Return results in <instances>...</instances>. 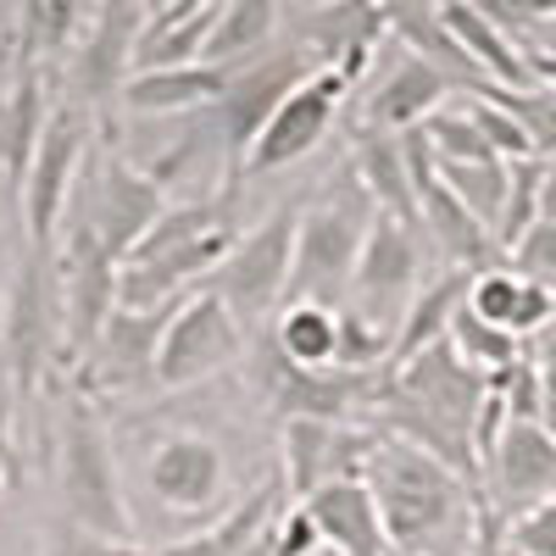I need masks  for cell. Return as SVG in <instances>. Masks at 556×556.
<instances>
[{"label":"cell","mask_w":556,"mask_h":556,"mask_svg":"<svg viewBox=\"0 0 556 556\" xmlns=\"http://www.w3.org/2000/svg\"><path fill=\"white\" fill-rule=\"evenodd\" d=\"M468 112H473L479 134L490 139V151H495L501 162H523V156H534L529 134L518 128V117H513V112H501V106H495V101H484V96H468Z\"/></svg>","instance_id":"37"},{"label":"cell","mask_w":556,"mask_h":556,"mask_svg":"<svg viewBox=\"0 0 556 556\" xmlns=\"http://www.w3.org/2000/svg\"><path fill=\"white\" fill-rule=\"evenodd\" d=\"M523 356L534 362V367H556V312L540 323V329L523 340Z\"/></svg>","instance_id":"39"},{"label":"cell","mask_w":556,"mask_h":556,"mask_svg":"<svg viewBox=\"0 0 556 556\" xmlns=\"http://www.w3.org/2000/svg\"><path fill=\"white\" fill-rule=\"evenodd\" d=\"M317 551H323V540H317L301 501L278 506V513L267 518V529L256 534V545H251V556H317Z\"/></svg>","instance_id":"35"},{"label":"cell","mask_w":556,"mask_h":556,"mask_svg":"<svg viewBox=\"0 0 556 556\" xmlns=\"http://www.w3.org/2000/svg\"><path fill=\"white\" fill-rule=\"evenodd\" d=\"M479 96L518 117V128L529 134V146H534L540 162H556V89H545V84H529V89H495V84H484Z\"/></svg>","instance_id":"32"},{"label":"cell","mask_w":556,"mask_h":556,"mask_svg":"<svg viewBox=\"0 0 556 556\" xmlns=\"http://www.w3.org/2000/svg\"><path fill=\"white\" fill-rule=\"evenodd\" d=\"M417 285H424V228H406L390 212H374V228L362 240L356 273H351V301L362 317L395 329L401 312L412 306Z\"/></svg>","instance_id":"9"},{"label":"cell","mask_w":556,"mask_h":556,"mask_svg":"<svg viewBox=\"0 0 556 556\" xmlns=\"http://www.w3.org/2000/svg\"><path fill=\"white\" fill-rule=\"evenodd\" d=\"M228 73L190 62V67H151V73H128V84L117 89L123 106L139 117H184V112H201L223 96Z\"/></svg>","instance_id":"20"},{"label":"cell","mask_w":556,"mask_h":556,"mask_svg":"<svg viewBox=\"0 0 556 556\" xmlns=\"http://www.w3.org/2000/svg\"><path fill=\"white\" fill-rule=\"evenodd\" d=\"M501 262L513 267V273H523V278H534V285H545V290L556 295V223H540V217H534V223L523 228V240L506 251Z\"/></svg>","instance_id":"36"},{"label":"cell","mask_w":556,"mask_h":556,"mask_svg":"<svg viewBox=\"0 0 556 556\" xmlns=\"http://www.w3.org/2000/svg\"><path fill=\"white\" fill-rule=\"evenodd\" d=\"M212 17H217V0L190 7V12H156V17H146V23H139V39H134V73L201 62V45L212 34Z\"/></svg>","instance_id":"27"},{"label":"cell","mask_w":556,"mask_h":556,"mask_svg":"<svg viewBox=\"0 0 556 556\" xmlns=\"http://www.w3.org/2000/svg\"><path fill=\"white\" fill-rule=\"evenodd\" d=\"M506 545H513V556H556V501H540L506 523Z\"/></svg>","instance_id":"38"},{"label":"cell","mask_w":556,"mask_h":556,"mask_svg":"<svg viewBox=\"0 0 556 556\" xmlns=\"http://www.w3.org/2000/svg\"><path fill=\"white\" fill-rule=\"evenodd\" d=\"M235 240H240L235 190H212V195H190L184 206H167L151 223V235L123 256L117 306L123 312H156V306L195 295Z\"/></svg>","instance_id":"2"},{"label":"cell","mask_w":556,"mask_h":556,"mask_svg":"<svg viewBox=\"0 0 556 556\" xmlns=\"http://www.w3.org/2000/svg\"><path fill=\"white\" fill-rule=\"evenodd\" d=\"M374 434L351 424H323V417H285V490L290 501L312 495L329 479H362V456Z\"/></svg>","instance_id":"14"},{"label":"cell","mask_w":556,"mask_h":556,"mask_svg":"<svg viewBox=\"0 0 556 556\" xmlns=\"http://www.w3.org/2000/svg\"><path fill=\"white\" fill-rule=\"evenodd\" d=\"M0 484H7V479H0Z\"/></svg>","instance_id":"44"},{"label":"cell","mask_w":556,"mask_h":556,"mask_svg":"<svg viewBox=\"0 0 556 556\" xmlns=\"http://www.w3.org/2000/svg\"><path fill=\"white\" fill-rule=\"evenodd\" d=\"M345 96H351V78L345 73H334V67L306 73L290 96L273 106V117L262 123V134L251 139L245 173H278V167H295L301 156H312L323 139H329Z\"/></svg>","instance_id":"10"},{"label":"cell","mask_w":556,"mask_h":556,"mask_svg":"<svg viewBox=\"0 0 556 556\" xmlns=\"http://www.w3.org/2000/svg\"><path fill=\"white\" fill-rule=\"evenodd\" d=\"M89 139H96L89 106H78V101L51 106L45 134H39V146H34V162L23 173V190H17L28 256H51V245L62 235V217H67V201H73V184H78L84 156H89Z\"/></svg>","instance_id":"6"},{"label":"cell","mask_w":556,"mask_h":556,"mask_svg":"<svg viewBox=\"0 0 556 556\" xmlns=\"http://www.w3.org/2000/svg\"><path fill=\"white\" fill-rule=\"evenodd\" d=\"M451 89H456V84H451L434 62L401 51L395 67L374 84V96H367V106H362V128H379V134L424 128V123L451 101Z\"/></svg>","instance_id":"18"},{"label":"cell","mask_w":556,"mask_h":556,"mask_svg":"<svg viewBox=\"0 0 556 556\" xmlns=\"http://www.w3.org/2000/svg\"><path fill=\"white\" fill-rule=\"evenodd\" d=\"M340 312L317 301H285L273 312V351L290 367H334Z\"/></svg>","instance_id":"28"},{"label":"cell","mask_w":556,"mask_h":556,"mask_svg":"<svg viewBox=\"0 0 556 556\" xmlns=\"http://www.w3.org/2000/svg\"><path fill=\"white\" fill-rule=\"evenodd\" d=\"M146 490L173 518H223L228 513V456L206 434H167L146 456Z\"/></svg>","instance_id":"12"},{"label":"cell","mask_w":556,"mask_h":556,"mask_svg":"<svg viewBox=\"0 0 556 556\" xmlns=\"http://www.w3.org/2000/svg\"><path fill=\"white\" fill-rule=\"evenodd\" d=\"M273 28H278V0H217V17H212V34L201 45V62L235 73V67L267 56Z\"/></svg>","instance_id":"24"},{"label":"cell","mask_w":556,"mask_h":556,"mask_svg":"<svg viewBox=\"0 0 556 556\" xmlns=\"http://www.w3.org/2000/svg\"><path fill=\"white\" fill-rule=\"evenodd\" d=\"M139 23H146V7L139 0H101L96 7V23H89V39L73 62V96L78 106H101L106 96L128 84L134 73V39H139Z\"/></svg>","instance_id":"15"},{"label":"cell","mask_w":556,"mask_h":556,"mask_svg":"<svg viewBox=\"0 0 556 556\" xmlns=\"http://www.w3.org/2000/svg\"><path fill=\"white\" fill-rule=\"evenodd\" d=\"M351 173L362 178V190L374 195V206H379V212L401 217L406 228H424V223H417V195H412V167H406V146H401V134L356 128Z\"/></svg>","instance_id":"22"},{"label":"cell","mask_w":556,"mask_h":556,"mask_svg":"<svg viewBox=\"0 0 556 556\" xmlns=\"http://www.w3.org/2000/svg\"><path fill=\"white\" fill-rule=\"evenodd\" d=\"M540 223H556V162H545L540 178Z\"/></svg>","instance_id":"41"},{"label":"cell","mask_w":556,"mask_h":556,"mask_svg":"<svg viewBox=\"0 0 556 556\" xmlns=\"http://www.w3.org/2000/svg\"><path fill=\"white\" fill-rule=\"evenodd\" d=\"M445 340H451V351L468 362L473 374H484V379H501L513 362H523V340H513L506 329H490V323H479L468 306H456Z\"/></svg>","instance_id":"30"},{"label":"cell","mask_w":556,"mask_h":556,"mask_svg":"<svg viewBox=\"0 0 556 556\" xmlns=\"http://www.w3.org/2000/svg\"><path fill=\"white\" fill-rule=\"evenodd\" d=\"M468 285H473V273H468V267H445L440 278H424V285H417L412 306H406V312H401V323H395V351H390V367H395V362H406V356H417V351L434 345V340H445L456 306L468 301Z\"/></svg>","instance_id":"25"},{"label":"cell","mask_w":556,"mask_h":556,"mask_svg":"<svg viewBox=\"0 0 556 556\" xmlns=\"http://www.w3.org/2000/svg\"><path fill=\"white\" fill-rule=\"evenodd\" d=\"M295 217L301 206L285 201L278 212H267L256 228L228 245V256L212 267V278L201 290H212L228 312H235L240 329H256L262 317H273L285 306V290H290V251H295Z\"/></svg>","instance_id":"7"},{"label":"cell","mask_w":556,"mask_h":556,"mask_svg":"<svg viewBox=\"0 0 556 556\" xmlns=\"http://www.w3.org/2000/svg\"><path fill=\"white\" fill-rule=\"evenodd\" d=\"M178 306V301H173ZM173 306H156V312H112L106 329L96 334L89 356L78 362V379L89 390H134V384H156V345H162V329Z\"/></svg>","instance_id":"13"},{"label":"cell","mask_w":556,"mask_h":556,"mask_svg":"<svg viewBox=\"0 0 556 556\" xmlns=\"http://www.w3.org/2000/svg\"><path fill=\"white\" fill-rule=\"evenodd\" d=\"M479 501H484V518L495 506L501 523L523 518L540 501H556V440H551L545 424L506 417L501 440L479 462Z\"/></svg>","instance_id":"11"},{"label":"cell","mask_w":556,"mask_h":556,"mask_svg":"<svg viewBox=\"0 0 556 556\" xmlns=\"http://www.w3.org/2000/svg\"><path fill=\"white\" fill-rule=\"evenodd\" d=\"M146 7V17H156V12H190V7H206V0H139Z\"/></svg>","instance_id":"42"},{"label":"cell","mask_w":556,"mask_h":556,"mask_svg":"<svg viewBox=\"0 0 556 556\" xmlns=\"http://www.w3.org/2000/svg\"><path fill=\"white\" fill-rule=\"evenodd\" d=\"M374 195L362 190L351 162L301 206L295 217V251H290V290L285 301H317V306H345L351 301V273L362 256V240L374 228Z\"/></svg>","instance_id":"3"},{"label":"cell","mask_w":556,"mask_h":556,"mask_svg":"<svg viewBox=\"0 0 556 556\" xmlns=\"http://www.w3.org/2000/svg\"><path fill=\"white\" fill-rule=\"evenodd\" d=\"M523 62H529V78L534 84L556 89V51H523Z\"/></svg>","instance_id":"40"},{"label":"cell","mask_w":556,"mask_h":556,"mask_svg":"<svg viewBox=\"0 0 556 556\" xmlns=\"http://www.w3.org/2000/svg\"><path fill=\"white\" fill-rule=\"evenodd\" d=\"M362 484L384 518L390 556H462L479 529H490L484 501L468 479L384 429L362 456Z\"/></svg>","instance_id":"1"},{"label":"cell","mask_w":556,"mask_h":556,"mask_svg":"<svg viewBox=\"0 0 556 556\" xmlns=\"http://www.w3.org/2000/svg\"><path fill=\"white\" fill-rule=\"evenodd\" d=\"M434 173H440L445 190L495 235L501 206H506V162H434Z\"/></svg>","instance_id":"31"},{"label":"cell","mask_w":556,"mask_h":556,"mask_svg":"<svg viewBox=\"0 0 556 556\" xmlns=\"http://www.w3.org/2000/svg\"><path fill=\"white\" fill-rule=\"evenodd\" d=\"M440 17H445L451 39L462 45V56L479 67L484 84H495V89H529V84H534L523 51L473 7V0H440Z\"/></svg>","instance_id":"21"},{"label":"cell","mask_w":556,"mask_h":556,"mask_svg":"<svg viewBox=\"0 0 556 556\" xmlns=\"http://www.w3.org/2000/svg\"><path fill=\"white\" fill-rule=\"evenodd\" d=\"M278 513V490L273 484H256L240 506H228L223 518H212L201 534L190 540H167V545H134V556H251L256 534L267 529V518Z\"/></svg>","instance_id":"23"},{"label":"cell","mask_w":556,"mask_h":556,"mask_svg":"<svg viewBox=\"0 0 556 556\" xmlns=\"http://www.w3.org/2000/svg\"><path fill=\"white\" fill-rule=\"evenodd\" d=\"M301 506H306L323 551H334V556H390L384 518H379V506H374V495H367L362 479H329L312 495H301Z\"/></svg>","instance_id":"17"},{"label":"cell","mask_w":556,"mask_h":556,"mask_svg":"<svg viewBox=\"0 0 556 556\" xmlns=\"http://www.w3.org/2000/svg\"><path fill=\"white\" fill-rule=\"evenodd\" d=\"M67 206H73V223L67 228L89 235L123 267V256L146 240L151 223L167 212V190L139 162H128L123 151H101V156L89 151Z\"/></svg>","instance_id":"5"},{"label":"cell","mask_w":556,"mask_h":556,"mask_svg":"<svg viewBox=\"0 0 556 556\" xmlns=\"http://www.w3.org/2000/svg\"><path fill=\"white\" fill-rule=\"evenodd\" d=\"M245 351V329L235 323L212 290H195L184 295L162 329V345H156V384L162 390H195L206 379H217L223 367H235Z\"/></svg>","instance_id":"8"},{"label":"cell","mask_w":556,"mask_h":556,"mask_svg":"<svg viewBox=\"0 0 556 556\" xmlns=\"http://www.w3.org/2000/svg\"><path fill=\"white\" fill-rule=\"evenodd\" d=\"M384 0H329V7H312L301 23V51L317 67H334L351 84L367 73L379 39H384Z\"/></svg>","instance_id":"16"},{"label":"cell","mask_w":556,"mask_h":556,"mask_svg":"<svg viewBox=\"0 0 556 556\" xmlns=\"http://www.w3.org/2000/svg\"><path fill=\"white\" fill-rule=\"evenodd\" d=\"M56 490H62V523L112 540V545H134V513L123 501V479H117V456L106 440V417L89 401V390H73L62 401V424H56Z\"/></svg>","instance_id":"4"},{"label":"cell","mask_w":556,"mask_h":556,"mask_svg":"<svg viewBox=\"0 0 556 556\" xmlns=\"http://www.w3.org/2000/svg\"><path fill=\"white\" fill-rule=\"evenodd\" d=\"M317 556H334V551H317Z\"/></svg>","instance_id":"43"},{"label":"cell","mask_w":556,"mask_h":556,"mask_svg":"<svg viewBox=\"0 0 556 556\" xmlns=\"http://www.w3.org/2000/svg\"><path fill=\"white\" fill-rule=\"evenodd\" d=\"M45 117H51V106H45V84H39V67H23L7 106H0V173H7V190L17 195L23 190V173L34 162V146L45 134Z\"/></svg>","instance_id":"26"},{"label":"cell","mask_w":556,"mask_h":556,"mask_svg":"<svg viewBox=\"0 0 556 556\" xmlns=\"http://www.w3.org/2000/svg\"><path fill=\"white\" fill-rule=\"evenodd\" d=\"M89 0H23V23H17V62L39 67L45 56H56L73 45L78 23H84Z\"/></svg>","instance_id":"29"},{"label":"cell","mask_w":556,"mask_h":556,"mask_svg":"<svg viewBox=\"0 0 556 556\" xmlns=\"http://www.w3.org/2000/svg\"><path fill=\"white\" fill-rule=\"evenodd\" d=\"M462 306H468L479 323H490V329H506L513 340H529L540 323L556 312V295L545 285H534V278L513 273L506 262H495V267L473 273L468 301H462Z\"/></svg>","instance_id":"19"},{"label":"cell","mask_w":556,"mask_h":556,"mask_svg":"<svg viewBox=\"0 0 556 556\" xmlns=\"http://www.w3.org/2000/svg\"><path fill=\"white\" fill-rule=\"evenodd\" d=\"M424 139H429V156L434 162H501L490 151V139L479 134V123H473L468 106H440L424 123Z\"/></svg>","instance_id":"34"},{"label":"cell","mask_w":556,"mask_h":556,"mask_svg":"<svg viewBox=\"0 0 556 556\" xmlns=\"http://www.w3.org/2000/svg\"><path fill=\"white\" fill-rule=\"evenodd\" d=\"M540 178H545V162L540 156H523V162H506V206H501V223H495V245L501 256L523 240V228L540 217Z\"/></svg>","instance_id":"33"}]
</instances>
